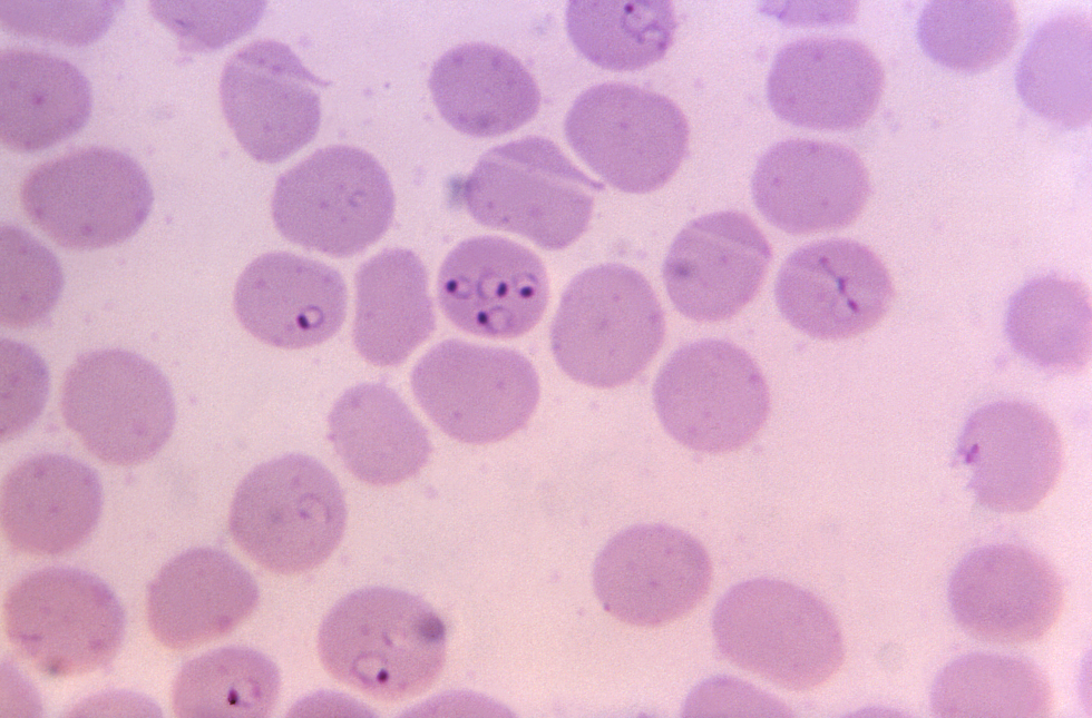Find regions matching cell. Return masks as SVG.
I'll return each instance as SVG.
<instances>
[{
	"label": "cell",
	"instance_id": "836d02e7",
	"mask_svg": "<svg viewBox=\"0 0 1092 718\" xmlns=\"http://www.w3.org/2000/svg\"><path fill=\"white\" fill-rule=\"evenodd\" d=\"M1018 36L1015 8L1006 0H935L917 22L922 49L961 72L986 70L1012 51Z\"/></svg>",
	"mask_w": 1092,
	"mask_h": 718
},
{
	"label": "cell",
	"instance_id": "74e56055",
	"mask_svg": "<svg viewBox=\"0 0 1092 718\" xmlns=\"http://www.w3.org/2000/svg\"><path fill=\"white\" fill-rule=\"evenodd\" d=\"M49 391L45 361L26 344L1 340V440L25 432L42 412Z\"/></svg>",
	"mask_w": 1092,
	"mask_h": 718
},
{
	"label": "cell",
	"instance_id": "cb8c5ba5",
	"mask_svg": "<svg viewBox=\"0 0 1092 718\" xmlns=\"http://www.w3.org/2000/svg\"><path fill=\"white\" fill-rule=\"evenodd\" d=\"M259 597L254 578L230 554L189 549L149 584L148 626L163 646L192 649L231 633L253 613Z\"/></svg>",
	"mask_w": 1092,
	"mask_h": 718
},
{
	"label": "cell",
	"instance_id": "3957f363",
	"mask_svg": "<svg viewBox=\"0 0 1092 718\" xmlns=\"http://www.w3.org/2000/svg\"><path fill=\"white\" fill-rule=\"evenodd\" d=\"M665 319L646 278L621 264L584 271L564 291L550 327L558 366L601 388L640 375L663 344Z\"/></svg>",
	"mask_w": 1092,
	"mask_h": 718
},
{
	"label": "cell",
	"instance_id": "4316f807",
	"mask_svg": "<svg viewBox=\"0 0 1092 718\" xmlns=\"http://www.w3.org/2000/svg\"><path fill=\"white\" fill-rule=\"evenodd\" d=\"M329 429L347 469L372 485H393L416 475L431 453L427 430L383 384L345 391L329 415Z\"/></svg>",
	"mask_w": 1092,
	"mask_h": 718
},
{
	"label": "cell",
	"instance_id": "d6986e66",
	"mask_svg": "<svg viewBox=\"0 0 1092 718\" xmlns=\"http://www.w3.org/2000/svg\"><path fill=\"white\" fill-rule=\"evenodd\" d=\"M870 193L867 169L850 148L788 139L770 147L752 177L761 215L792 235L836 230L852 224Z\"/></svg>",
	"mask_w": 1092,
	"mask_h": 718
},
{
	"label": "cell",
	"instance_id": "8fae6325",
	"mask_svg": "<svg viewBox=\"0 0 1092 718\" xmlns=\"http://www.w3.org/2000/svg\"><path fill=\"white\" fill-rule=\"evenodd\" d=\"M573 150L606 183L644 194L664 186L680 167L689 141L681 109L667 97L622 82L582 92L565 119Z\"/></svg>",
	"mask_w": 1092,
	"mask_h": 718
},
{
	"label": "cell",
	"instance_id": "d4e9b609",
	"mask_svg": "<svg viewBox=\"0 0 1092 718\" xmlns=\"http://www.w3.org/2000/svg\"><path fill=\"white\" fill-rule=\"evenodd\" d=\"M429 88L441 117L472 137H496L535 117L540 92L525 66L507 50L470 42L443 53Z\"/></svg>",
	"mask_w": 1092,
	"mask_h": 718
},
{
	"label": "cell",
	"instance_id": "f1b7e54d",
	"mask_svg": "<svg viewBox=\"0 0 1092 718\" xmlns=\"http://www.w3.org/2000/svg\"><path fill=\"white\" fill-rule=\"evenodd\" d=\"M1091 21L1081 13L1056 16L1035 31L1015 75L1032 111L1069 129L1091 121Z\"/></svg>",
	"mask_w": 1092,
	"mask_h": 718
},
{
	"label": "cell",
	"instance_id": "8d00e7d4",
	"mask_svg": "<svg viewBox=\"0 0 1092 718\" xmlns=\"http://www.w3.org/2000/svg\"><path fill=\"white\" fill-rule=\"evenodd\" d=\"M265 6L264 1H150L149 10L176 35L179 49L201 52L220 49L247 33Z\"/></svg>",
	"mask_w": 1092,
	"mask_h": 718
},
{
	"label": "cell",
	"instance_id": "9c48e42d",
	"mask_svg": "<svg viewBox=\"0 0 1092 718\" xmlns=\"http://www.w3.org/2000/svg\"><path fill=\"white\" fill-rule=\"evenodd\" d=\"M67 426L99 460L135 465L153 458L175 424V402L164 374L124 350L80 355L65 375L60 399Z\"/></svg>",
	"mask_w": 1092,
	"mask_h": 718
},
{
	"label": "cell",
	"instance_id": "ac0fdd59",
	"mask_svg": "<svg viewBox=\"0 0 1092 718\" xmlns=\"http://www.w3.org/2000/svg\"><path fill=\"white\" fill-rule=\"evenodd\" d=\"M438 302L458 328L514 338L542 318L549 297L546 269L530 249L497 236L464 240L443 260Z\"/></svg>",
	"mask_w": 1092,
	"mask_h": 718
},
{
	"label": "cell",
	"instance_id": "4dcf8cb0",
	"mask_svg": "<svg viewBox=\"0 0 1092 718\" xmlns=\"http://www.w3.org/2000/svg\"><path fill=\"white\" fill-rule=\"evenodd\" d=\"M1053 706L1052 688L1032 661L972 652L946 665L930 691V707L943 718H1041Z\"/></svg>",
	"mask_w": 1092,
	"mask_h": 718
},
{
	"label": "cell",
	"instance_id": "2e32d148",
	"mask_svg": "<svg viewBox=\"0 0 1092 718\" xmlns=\"http://www.w3.org/2000/svg\"><path fill=\"white\" fill-rule=\"evenodd\" d=\"M948 602L958 626L989 643L1042 639L1061 614L1063 584L1040 554L1016 544H989L967 553L954 570Z\"/></svg>",
	"mask_w": 1092,
	"mask_h": 718
},
{
	"label": "cell",
	"instance_id": "7402d4cb",
	"mask_svg": "<svg viewBox=\"0 0 1092 718\" xmlns=\"http://www.w3.org/2000/svg\"><path fill=\"white\" fill-rule=\"evenodd\" d=\"M241 324L260 341L281 348L321 344L341 327L347 287L334 268L277 252L254 259L234 292Z\"/></svg>",
	"mask_w": 1092,
	"mask_h": 718
},
{
	"label": "cell",
	"instance_id": "ffe728a7",
	"mask_svg": "<svg viewBox=\"0 0 1092 718\" xmlns=\"http://www.w3.org/2000/svg\"><path fill=\"white\" fill-rule=\"evenodd\" d=\"M770 260V245L751 218L727 210L689 223L672 243L662 274L682 315L719 322L753 299Z\"/></svg>",
	"mask_w": 1092,
	"mask_h": 718
},
{
	"label": "cell",
	"instance_id": "8992f818",
	"mask_svg": "<svg viewBox=\"0 0 1092 718\" xmlns=\"http://www.w3.org/2000/svg\"><path fill=\"white\" fill-rule=\"evenodd\" d=\"M4 629L13 649L39 672L58 678L108 666L125 635V612L110 588L86 571L50 567L8 591Z\"/></svg>",
	"mask_w": 1092,
	"mask_h": 718
},
{
	"label": "cell",
	"instance_id": "1f68e13d",
	"mask_svg": "<svg viewBox=\"0 0 1092 718\" xmlns=\"http://www.w3.org/2000/svg\"><path fill=\"white\" fill-rule=\"evenodd\" d=\"M566 29L578 52L594 65L633 71L664 57L676 19L665 0H573L566 9Z\"/></svg>",
	"mask_w": 1092,
	"mask_h": 718
},
{
	"label": "cell",
	"instance_id": "44dd1931",
	"mask_svg": "<svg viewBox=\"0 0 1092 718\" xmlns=\"http://www.w3.org/2000/svg\"><path fill=\"white\" fill-rule=\"evenodd\" d=\"M884 70L861 42L816 37L786 45L777 53L768 101L782 120L817 130H852L875 112Z\"/></svg>",
	"mask_w": 1092,
	"mask_h": 718
},
{
	"label": "cell",
	"instance_id": "5bb4252c",
	"mask_svg": "<svg viewBox=\"0 0 1092 718\" xmlns=\"http://www.w3.org/2000/svg\"><path fill=\"white\" fill-rule=\"evenodd\" d=\"M329 85L310 72L292 49L257 40L226 62L220 83L225 119L255 160L280 163L316 135L319 89Z\"/></svg>",
	"mask_w": 1092,
	"mask_h": 718
},
{
	"label": "cell",
	"instance_id": "6da1fadb",
	"mask_svg": "<svg viewBox=\"0 0 1092 718\" xmlns=\"http://www.w3.org/2000/svg\"><path fill=\"white\" fill-rule=\"evenodd\" d=\"M447 630L439 614L406 591H354L323 619L318 650L324 669L368 697L398 702L421 695L440 676Z\"/></svg>",
	"mask_w": 1092,
	"mask_h": 718
},
{
	"label": "cell",
	"instance_id": "277c9868",
	"mask_svg": "<svg viewBox=\"0 0 1092 718\" xmlns=\"http://www.w3.org/2000/svg\"><path fill=\"white\" fill-rule=\"evenodd\" d=\"M343 492L318 460L286 454L254 468L234 494L228 529L257 564L298 574L322 564L342 540Z\"/></svg>",
	"mask_w": 1092,
	"mask_h": 718
},
{
	"label": "cell",
	"instance_id": "f546056e",
	"mask_svg": "<svg viewBox=\"0 0 1092 718\" xmlns=\"http://www.w3.org/2000/svg\"><path fill=\"white\" fill-rule=\"evenodd\" d=\"M1005 331L1013 348L1034 365L1079 372L1091 358L1089 292L1059 276L1032 279L1011 297Z\"/></svg>",
	"mask_w": 1092,
	"mask_h": 718
},
{
	"label": "cell",
	"instance_id": "30bf717a",
	"mask_svg": "<svg viewBox=\"0 0 1092 718\" xmlns=\"http://www.w3.org/2000/svg\"><path fill=\"white\" fill-rule=\"evenodd\" d=\"M653 401L673 439L706 453L748 444L770 411L761 370L744 350L723 340H702L676 350L656 376Z\"/></svg>",
	"mask_w": 1092,
	"mask_h": 718
},
{
	"label": "cell",
	"instance_id": "7a4b0ae2",
	"mask_svg": "<svg viewBox=\"0 0 1092 718\" xmlns=\"http://www.w3.org/2000/svg\"><path fill=\"white\" fill-rule=\"evenodd\" d=\"M712 632L731 663L788 690L822 685L845 658L830 609L811 592L777 579L730 588L713 610Z\"/></svg>",
	"mask_w": 1092,
	"mask_h": 718
},
{
	"label": "cell",
	"instance_id": "d6a6232c",
	"mask_svg": "<svg viewBox=\"0 0 1092 718\" xmlns=\"http://www.w3.org/2000/svg\"><path fill=\"white\" fill-rule=\"evenodd\" d=\"M280 673L263 653L225 647L186 662L172 690L181 718L269 717L280 692Z\"/></svg>",
	"mask_w": 1092,
	"mask_h": 718
},
{
	"label": "cell",
	"instance_id": "e575fe53",
	"mask_svg": "<svg viewBox=\"0 0 1092 718\" xmlns=\"http://www.w3.org/2000/svg\"><path fill=\"white\" fill-rule=\"evenodd\" d=\"M1 324L25 328L43 321L57 304L64 275L55 254L25 229H0Z\"/></svg>",
	"mask_w": 1092,
	"mask_h": 718
},
{
	"label": "cell",
	"instance_id": "d590c367",
	"mask_svg": "<svg viewBox=\"0 0 1092 718\" xmlns=\"http://www.w3.org/2000/svg\"><path fill=\"white\" fill-rule=\"evenodd\" d=\"M123 1H0L1 27L18 36L82 47L110 27Z\"/></svg>",
	"mask_w": 1092,
	"mask_h": 718
},
{
	"label": "cell",
	"instance_id": "52a82bcc",
	"mask_svg": "<svg viewBox=\"0 0 1092 718\" xmlns=\"http://www.w3.org/2000/svg\"><path fill=\"white\" fill-rule=\"evenodd\" d=\"M394 194L387 171L351 146L316 150L281 175L272 217L287 240L334 257L376 243L389 228Z\"/></svg>",
	"mask_w": 1092,
	"mask_h": 718
},
{
	"label": "cell",
	"instance_id": "603a6c76",
	"mask_svg": "<svg viewBox=\"0 0 1092 718\" xmlns=\"http://www.w3.org/2000/svg\"><path fill=\"white\" fill-rule=\"evenodd\" d=\"M103 509L97 472L61 454L17 464L1 485V525L11 547L32 555H61L84 544Z\"/></svg>",
	"mask_w": 1092,
	"mask_h": 718
},
{
	"label": "cell",
	"instance_id": "83f0119b",
	"mask_svg": "<svg viewBox=\"0 0 1092 718\" xmlns=\"http://www.w3.org/2000/svg\"><path fill=\"white\" fill-rule=\"evenodd\" d=\"M353 341L360 355L377 366L401 364L435 331L428 275L408 249H386L355 274Z\"/></svg>",
	"mask_w": 1092,
	"mask_h": 718
},
{
	"label": "cell",
	"instance_id": "4fadbf2b",
	"mask_svg": "<svg viewBox=\"0 0 1092 718\" xmlns=\"http://www.w3.org/2000/svg\"><path fill=\"white\" fill-rule=\"evenodd\" d=\"M712 564L702 543L664 524L614 535L595 560L593 584L605 611L625 623L660 627L690 613L708 594Z\"/></svg>",
	"mask_w": 1092,
	"mask_h": 718
},
{
	"label": "cell",
	"instance_id": "e0dca14e",
	"mask_svg": "<svg viewBox=\"0 0 1092 718\" xmlns=\"http://www.w3.org/2000/svg\"><path fill=\"white\" fill-rule=\"evenodd\" d=\"M956 455L971 469L967 488L976 501L1002 513L1034 509L1062 470L1055 424L1035 405L1020 401H998L973 412Z\"/></svg>",
	"mask_w": 1092,
	"mask_h": 718
},
{
	"label": "cell",
	"instance_id": "ba28073f",
	"mask_svg": "<svg viewBox=\"0 0 1092 718\" xmlns=\"http://www.w3.org/2000/svg\"><path fill=\"white\" fill-rule=\"evenodd\" d=\"M20 199L28 218L58 245L89 250L120 244L143 226L154 195L130 156L78 149L33 168Z\"/></svg>",
	"mask_w": 1092,
	"mask_h": 718
},
{
	"label": "cell",
	"instance_id": "7c38bea8",
	"mask_svg": "<svg viewBox=\"0 0 1092 718\" xmlns=\"http://www.w3.org/2000/svg\"><path fill=\"white\" fill-rule=\"evenodd\" d=\"M413 394L449 436L486 444L523 429L539 399L532 363L516 351L447 340L433 346L411 374Z\"/></svg>",
	"mask_w": 1092,
	"mask_h": 718
},
{
	"label": "cell",
	"instance_id": "9a60e30c",
	"mask_svg": "<svg viewBox=\"0 0 1092 718\" xmlns=\"http://www.w3.org/2000/svg\"><path fill=\"white\" fill-rule=\"evenodd\" d=\"M782 316L820 340H844L874 327L894 297L889 273L867 246L826 239L794 250L774 287Z\"/></svg>",
	"mask_w": 1092,
	"mask_h": 718
},
{
	"label": "cell",
	"instance_id": "484cf974",
	"mask_svg": "<svg viewBox=\"0 0 1092 718\" xmlns=\"http://www.w3.org/2000/svg\"><path fill=\"white\" fill-rule=\"evenodd\" d=\"M92 94L72 63L52 55L6 49L0 57V137L18 153H36L80 131Z\"/></svg>",
	"mask_w": 1092,
	"mask_h": 718
},
{
	"label": "cell",
	"instance_id": "5b68a950",
	"mask_svg": "<svg viewBox=\"0 0 1092 718\" xmlns=\"http://www.w3.org/2000/svg\"><path fill=\"white\" fill-rule=\"evenodd\" d=\"M603 189L552 140L530 136L485 153L464 181L461 199L477 223L557 250L586 230Z\"/></svg>",
	"mask_w": 1092,
	"mask_h": 718
}]
</instances>
